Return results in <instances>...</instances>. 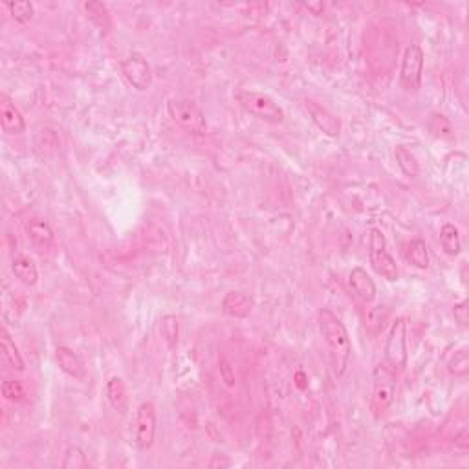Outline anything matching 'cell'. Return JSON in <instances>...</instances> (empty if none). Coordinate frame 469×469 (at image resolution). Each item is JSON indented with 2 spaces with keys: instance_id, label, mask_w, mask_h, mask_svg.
Masks as SVG:
<instances>
[{
  "instance_id": "cell-31",
  "label": "cell",
  "mask_w": 469,
  "mask_h": 469,
  "mask_svg": "<svg viewBox=\"0 0 469 469\" xmlns=\"http://www.w3.org/2000/svg\"><path fill=\"white\" fill-rule=\"evenodd\" d=\"M469 304H468V301H460V303H456L455 304V310H453V312H455V319H456V323H458L460 327H468V323H469V308H468Z\"/></svg>"
},
{
  "instance_id": "cell-30",
  "label": "cell",
  "mask_w": 469,
  "mask_h": 469,
  "mask_svg": "<svg viewBox=\"0 0 469 469\" xmlns=\"http://www.w3.org/2000/svg\"><path fill=\"white\" fill-rule=\"evenodd\" d=\"M218 370H220V376L225 385L234 387V383H237V374H234V367L231 365L230 359L222 358L220 363H218Z\"/></svg>"
},
{
  "instance_id": "cell-22",
  "label": "cell",
  "mask_w": 469,
  "mask_h": 469,
  "mask_svg": "<svg viewBox=\"0 0 469 469\" xmlns=\"http://www.w3.org/2000/svg\"><path fill=\"white\" fill-rule=\"evenodd\" d=\"M83 8L97 28L103 30V32H108V28H111V11H108V8L103 2H96V0L85 2Z\"/></svg>"
},
{
  "instance_id": "cell-32",
  "label": "cell",
  "mask_w": 469,
  "mask_h": 469,
  "mask_svg": "<svg viewBox=\"0 0 469 469\" xmlns=\"http://www.w3.org/2000/svg\"><path fill=\"white\" fill-rule=\"evenodd\" d=\"M468 447H469L468 429H464V431L460 432L458 437L455 438V449H458L460 453H468Z\"/></svg>"
},
{
  "instance_id": "cell-10",
  "label": "cell",
  "mask_w": 469,
  "mask_h": 469,
  "mask_svg": "<svg viewBox=\"0 0 469 469\" xmlns=\"http://www.w3.org/2000/svg\"><path fill=\"white\" fill-rule=\"evenodd\" d=\"M304 108L308 112L310 120L313 121V125L321 130L323 134H327L328 138H337L343 129V123L332 111H328L327 106L319 105V103L312 101V99H306L304 101Z\"/></svg>"
},
{
  "instance_id": "cell-6",
  "label": "cell",
  "mask_w": 469,
  "mask_h": 469,
  "mask_svg": "<svg viewBox=\"0 0 469 469\" xmlns=\"http://www.w3.org/2000/svg\"><path fill=\"white\" fill-rule=\"evenodd\" d=\"M396 396V373L389 365L383 363L374 368L373 407L376 414H383L392 405Z\"/></svg>"
},
{
  "instance_id": "cell-9",
  "label": "cell",
  "mask_w": 469,
  "mask_h": 469,
  "mask_svg": "<svg viewBox=\"0 0 469 469\" xmlns=\"http://www.w3.org/2000/svg\"><path fill=\"white\" fill-rule=\"evenodd\" d=\"M121 74L127 79V83L132 88H136L138 92H145V90L151 88V65H149V61L145 59L142 54H138V51H134L127 59H123V63H121Z\"/></svg>"
},
{
  "instance_id": "cell-15",
  "label": "cell",
  "mask_w": 469,
  "mask_h": 469,
  "mask_svg": "<svg viewBox=\"0 0 469 469\" xmlns=\"http://www.w3.org/2000/svg\"><path fill=\"white\" fill-rule=\"evenodd\" d=\"M26 233H28L30 240H32L33 244L37 246L41 251L50 249L51 246H54V240H56V234H54V230L50 227V224L37 220V218L26 222Z\"/></svg>"
},
{
  "instance_id": "cell-26",
  "label": "cell",
  "mask_w": 469,
  "mask_h": 469,
  "mask_svg": "<svg viewBox=\"0 0 469 469\" xmlns=\"http://www.w3.org/2000/svg\"><path fill=\"white\" fill-rule=\"evenodd\" d=\"M63 469H87L88 468V458L85 455V451L79 446H70L65 453L63 458Z\"/></svg>"
},
{
  "instance_id": "cell-27",
  "label": "cell",
  "mask_w": 469,
  "mask_h": 469,
  "mask_svg": "<svg viewBox=\"0 0 469 469\" xmlns=\"http://www.w3.org/2000/svg\"><path fill=\"white\" fill-rule=\"evenodd\" d=\"M449 373L458 377L465 376V374L469 373L468 350H458V352H455V356H453L449 361Z\"/></svg>"
},
{
  "instance_id": "cell-29",
  "label": "cell",
  "mask_w": 469,
  "mask_h": 469,
  "mask_svg": "<svg viewBox=\"0 0 469 469\" xmlns=\"http://www.w3.org/2000/svg\"><path fill=\"white\" fill-rule=\"evenodd\" d=\"M383 321H385V310L383 306H374V308L368 310L367 313V328L370 332H377L380 328H383Z\"/></svg>"
},
{
  "instance_id": "cell-7",
  "label": "cell",
  "mask_w": 469,
  "mask_h": 469,
  "mask_svg": "<svg viewBox=\"0 0 469 469\" xmlns=\"http://www.w3.org/2000/svg\"><path fill=\"white\" fill-rule=\"evenodd\" d=\"M423 74V50L420 44H411L405 48L401 59L400 81L407 92H418Z\"/></svg>"
},
{
  "instance_id": "cell-20",
  "label": "cell",
  "mask_w": 469,
  "mask_h": 469,
  "mask_svg": "<svg viewBox=\"0 0 469 469\" xmlns=\"http://www.w3.org/2000/svg\"><path fill=\"white\" fill-rule=\"evenodd\" d=\"M440 246L449 257H456L462 249L460 233L453 224H444L440 230Z\"/></svg>"
},
{
  "instance_id": "cell-5",
  "label": "cell",
  "mask_w": 469,
  "mask_h": 469,
  "mask_svg": "<svg viewBox=\"0 0 469 469\" xmlns=\"http://www.w3.org/2000/svg\"><path fill=\"white\" fill-rule=\"evenodd\" d=\"M385 363L394 373L404 370L407 365V321L404 318H398L392 323L385 343Z\"/></svg>"
},
{
  "instance_id": "cell-24",
  "label": "cell",
  "mask_w": 469,
  "mask_h": 469,
  "mask_svg": "<svg viewBox=\"0 0 469 469\" xmlns=\"http://www.w3.org/2000/svg\"><path fill=\"white\" fill-rule=\"evenodd\" d=\"M6 8H8L10 15L15 19V23L19 24L30 23V20L33 19V13H35L33 4L32 2H28V0H15V2H8Z\"/></svg>"
},
{
  "instance_id": "cell-34",
  "label": "cell",
  "mask_w": 469,
  "mask_h": 469,
  "mask_svg": "<svg viewBox=\"0 0 469 469\" xmlns=\"http://www.w3.org/2000/svg\"><path fill=\"white\" fill-rule=\"evenodd\" d=\"M306 6V10L313 11V15H323V11H325V4L323 2H318V4H304Z\"/></svg>"
},
{
  "instance_id": "cell-11",
  "label": "cell",
  "mask_w": 469,
  "mask_h": 469,
  "mask_svg": "<svg viewBox=\"0 0 469 469\" xmlns=\"http://www.w3.org/2000/svg\"><path fill=\"white\" fill-rule=\"evenodd\" d=\"M346 282H349V288L352 290V294H354L361 303L370 304L376 299V284H374L373 277L368 275L367 270H363V268H352Z\"/></svg>"
},
{
  "instance_id": "cell-16",
  "label": "cell",
  "mask_w": 469,
  "mask_h": 469,
  "mask_svg": "<svg viewBox=\"0 0 469 469\" xmlns=\"http://www.w3.org/2000/svg\"><path fill=\"white\" fill-rule=\"evenodd\" d=\"M106 400L112 405V409L118 411L120 414L127 413L129 409V396H127V387L120 376H112L106 382Z\"/></svg>"
},
{
  "instance_id": "cell-25",
  "label": "cell",
  "mask_w": 469,
  "mask_h": 469,
  "mask_svg": "<svg viewBox=\"0 0 469 469\" xmlns=\"http://www.w3.org/2000/svg\"><path fill=\"white\" fill-rule=\"evenodd\" d=\"M429 130H431L437 138L442 139H453L455 138V132H453V125L447 120L446 115L442 114H431L427 123Z\"/></svg>"
},
{
  "instance_id": "cell-21",
  "label": "cell",
  "mask_w": 469,
  "mask_h": 469,
  "mask_svg": "<svg viewBox=\"0 0 469 469\" xmlns=\"http://www.w3.org/2000/svg\"><path fill=\"white\" fill-rule=\"evenodd\" d=\"M160 334L165 341V345L169 346V350H175L178 346L180 339V323L176 315L173 313H167L160 319Z\"/></svg>"
},
{
  "instance_id": "cell-17",
  "label": "cell",
  "mask_w": 469,
  "mask_h": 469,
  "mask_svg": "<svg viewBox=\"0 0 469 469\" xmlns=\"http://www.w3.org/2000/svg\"><path fill=\"white\" fill-rule=\"evenodd\" d=\"M11 273H13L15 279L23 282L24 286H35L39 281L37 266H35V263H33L30 257H26V255H17V257H13V261H11Z\"/></svg>"
},
{
  "instance_id": "cell-14",
  "label": "cell",
  "mask_w": 469,
  "mask_h": 469,
  "mask_svg": "<svg viewBox=\"0 0 469 469\" xmlns=\"http://www.w3.org/2000/svg\"><path fill=\"white\" fill-rule=\"evenodd\" d=\"M0 121H2V129L8 134H23L26 130V121L20 111L6 97L0 103Z\"/></svg>"
},
{
  "instance_id": "cell-23",
  "label": "cell",
  "mask_w": 469,
  "mask_h": 469,
  "mask_svg": "<svg viewBox=\"0 0 469 469\" xmlns=\"http://www.w3.org/2000/svg\"><path fill=\"white\" fill-rule=\"evenodd\" d=\"M394 156L396 161H398V167H400L405 176L416 178V176L420 175L418 161H416V156H414L409 149L404 147V145H398V147L394 149Z\"/></svg>"
},
{
  "instance_id": "cell-33",
  "label": "cell",
  "mask_w": 469,
  "mask_h": 469,
  "mask_svg": "<svg viewBox=\"0 0 469 469\" xmlns=\"http://www.w3.org/2000/svg\"><path fill=\"white\" fill-rule=\"evenodd\" d=\"M218 465L225 468V465H230V460L225 458L224 455H213L211 462H209V468H218Z\"/></svg>"
},
{
  "instance_id": "cell-1",
  "label": "cell",
  "mask_w": 469,
  "mask_h": 469,
  "mask_svg": "<svg viewBox=\"0 0 469 469\" xmlns=\"http://www.w3.org/2000/svg\"><path fill=\"white\" fill-rule=\"evenodd\" d=\"M319 332L323 339L327 341L328 350H330V361L334 376L341 377L346 373L352 358V343H350L349 332L345 325L341 323L336 313L328 308H323L318 315Z\"/></svg>"
},
{
  "instance_id": "cell-4",
  "label": "cell",
  "mask_w": 469,
  "mask_h": 469,
  "mask_svg": "<svg viewBox=\"0 0 469 469\" xmlns=\"http://www.w3.org/2000/svg\"><path fill=\"white\" fill-rule=\"evenodd\" d=\"M368 258H370V266L380 277L385 281H398V264L392 258V255L387 251V240L382 230L373 227L368 233Z\"/></svg>"
},
{
  "instance_id": "cell-3",
  "label": "cell",
  "mask_w": 469,
  "mask_h": 469,
  "mask_svg": "<svg viewBox=\"0 0 469 469\" xmlns=\"http://www.w3.org/2000/svg\"><path fill=\"white\" fill-rule=\"evenodd\" d=\"M239 103L242 105L244 111L254 114L258 120L266 121V123L279 125L284 121V111L282 106L264 92H254V90H244L237 96Z\"/></svg>"
},
{
  "instance_id": "cell-8",
  "label": "cell",
  "mask_w": 469,
  "mask_h": 469,
  "mask_svg": "<svg viewBox=\"0 0 469 469\" xmlns=\"http://www.w3.org/2000/svg\"><path fill=\"white\" fill-rule=\"evenodd\" d=\"M156 438V411L151 401H145L136 411L134 418V444L142 451L151 449Z\"/></svg>"
},
{
  "instance_id": "cell-13",
  "label": "cell",
  "mask_w": 469,
  "mask_h": 469,
  "mask_svg": "<svg viewBox=\"0 0 469 469\" xmlns=\"http://www.w3.org/2000/svg\"><path fill=\"white\" fill-rule=\"evenodd\" d=\"M56 361L59 365V368L66 376L75 377V380H81L85 376V365L83 359L75 354L74 350L68 349V346H57L56 349Z\"/></svg>"
},
{
  "instance_id": "cell-2",
  "label": "cell",
  "mask_w": 469,
  "mask_h": 469,
  "mask_svg": "<svg viewBox=\"0 0 469 469\" xmlns=\"http://www.w3.org/2000/svg\"><path fill=\"white\" fill-rule=\"evenodd\" d=\"M167 112L173 118V121H176L187 132L196 134V136H204L207 132L206 115L200 111V106L191 99L173 97L167 101Z\"/></svg>"
},
{
  "instance_id": "cell-28",
  "label": "cell",
  "mask_w": 469,
  "mask_h": 469,
  "mask_svg": "<svg viewBox=\"0 0 469 469\" xmlns=\"http://www.w3.org/2000/svg\"><path fill=\"white\" fill-rule=\"evenodd\" d=\"M2 394H4L6 400L10 401H20L26 396V391H24V385L17 380H8L2 385Z\"/></svg>"
},
{
  "instance_id": "cell-18",
  "label": "cell",
  "mask_w": 469,
  "mask_h": 469,
  "mask_svg": "<svg viewBox=\"0 0 469 469\" xmlns=\"http://www.w3.org/2000/svg\"><path fill=\"white\" fill-rule=\"evenodd\" d=\"M405 258L418 270H427L429 268V248L425 240L414 239L405 246Z\"/></svg>"
},
{
  "instance_id": "cell-12",
  "label": "cell",
  "mask_w": 469,
  "mask_h": 469,
  "mask_svg": "<svg viewBox=\"0 0 469 469\" xmlns=\"http://www.w3.org/2000/svg\"><path fill=\"white\" fill-rule=\"evenodd\" d=\"M254 299L242 292H227L222 299V312L233 319L249 318V313L254 312Z\"/></svg>"
},
{
  "instance_id": "cell-19",
  "label": "cell",
  "mask_w": 469,
  "mask_h": 469,
  "mask_svg": "<svg viewBox=\"0 0 469 469\" xmlns=\"http://www.w3.org/2000/svg\"><path fill=\"white\" fill-rule=\"evenodd\" d=\"M0 346H2V356H4L6 363L10 365L13 370L17 373H23L24 370V359L20 356L19 349L15 346V343L11 341L10 334L6 330H2V337H0Z\"/></svg>"
}]
</instances>
